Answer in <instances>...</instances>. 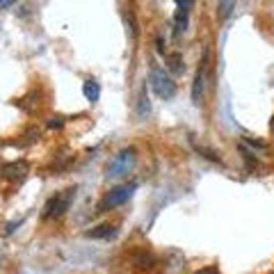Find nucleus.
Wrapping results in <instances>:
<instances>
[{
  "label": "nucleus",
  "instance_id": "f257e3e1",
  "mask_svg": "<svg viewBox=\"0 0 274 274\" xmlns=\"http://www.w3.org/2000/svg\"><path fill=\"white\" fill-rule=\"evenodd\" d=\"M135 164V149H124L112 155V160L105 167V178H121L126 176Z\"/></svg>",
  "mask_w": 274,
  "mask_h": 274
},
{
  "label": "nucleus",
  "instance_id": "f03ea898",
  "mask_svg": "<svg viewBox=\"0 0 274 274\" xmlns=\"http://www.w3.org/2000/svg\"><path fill=\"white\" fill-rule=\"evenodd\" d=\"M137 190V183H124V185H117L108 192V195L101 199L99 210H108V208H115V206H121L133 197V192Z\"/></svg>",
  "mask_w": 274,
  "mask_h": 274
},
{
  "label": "nucleus",
  "instance_id": "7ed1b4c3",
  "mask_svg": "<svg viewBox=\"0 0 274 274\" xmlns=\"http://www.w3.org/2000/svg\"><path fill=\"white\" fill-rule=\"evenodd\" d=\"M73 197H75V188H69V190H64V192H60V195H55L53 199H48V204L44 206V219L64 215L66 210H69Z\"/></svg>",
  "mask_w": 274,
  "mask_h": 274
},
{
  "label": "nucleus",
  "instance_id": "20e7f679",
  "mask_svg": "<svg viewBox=\"0 0 274 274\" xmlns=\"http://www.w3.org/2000/svg\"><path fill=\"white\" fill-rule=\"evenodd\" d=\"M151 87H153L155 96H160V99H171V96L176 94V85H174V80L169 78V75L164 73L162 69H158V66H153L151 69V78H149Z\"/></svg>",
  "mask_w": 274,
  "mask_h": 274
},
{
  "label": "nucleus",
  "instance_id": "39448f33",
  "mask_svg": "<svg viewBox=\"0 0 274 274\" xmlns=\"http://www.w3.org/2000/svg\"><path fill=\"white\" fill-rule=\"evenodd\" d=\"M206 69H208V50L204 53V62H201V66H199V71H197L195 80H192V103H195V105H201V103H204Z\"/></svg>",
  "mask_w": 274,
  "mask_h": 274
},
{
  "label": "nucleus",
  "instance_id": "423d86ee",
  "mask_svg": "<svg viewBox=\"0 0 274 274\" xmlns=\"http://www.w3.org/2000/svg\"><path fill=\"white\" fill-rule=\"evenodd\" d=\"M190 7H192L190 0H178V3H176V14H174V35L176 37H178L180 32H185V28H188Z\"/></svg>",
  "mask_w": 274,
  "mask_h": 274
},
{
  "label": "nucleus",
  "instance_id": "0eeeda50",
  "mask_svg": "<svg viewBox=\"0 0 274 274\" xmlns=\"http://www.w3.org/2000/svg\"><path fill=\"white\" fill-rule=\"evenodd\" d=\"M25 174H28V164H25L23 160H16V162H7L5 167H3V176H5V178L19 180V178H23Z\"/></svg>",
  "mask_w": 274,
  "mask_h": 274
},
{
  "label": "nucleus",
  "instance_id": "6e6552de",
  "mask_svg": "<svg viewBox=\"0 0 274 274\" xmlns=\"http://www.w3.org/2000/svg\"><path fill=\"white\" fill-rule=\"evenodd\" d=\"M133 263L137 265L140 269H149V267H153L155 265V256L151 254V251H146V249H137V251H133Z\"/></svg>",
  "mask_w": 274,
  "mask_h": 274
},
{
  "label": "nucleus",
  "instance_id": "1a4fd4ad",
  "mask_svg": "<svg viewBox=\"0 0 274 274\" xmlns=\"http://www.w3.org/2000/svg\"><path fill=\"white\" fill-rule=\"evenodd\" d=\"M117 233V229L112 224H101V226H96V229H92V231H87V238H94V240H108V238H112V235Z\"/></svg>",
  "mask_w": 274,
  "mask_h": 274
},
{
  "label": "nucleus",
  "instance_id": "9d476101",
  "mask_svg": "<svg viewBox=\"0 0 274 274\" xmlns=\"http://www.w3.org/2000/svg\"><path fill=\"white\" fill-rule=\"evenodd\" d=\"M82 94H85V99L87 101H92V103H96L99 101V96H101V87H99V82L96 80H85L82 82Z\"/></svg>",
  "mask_w": 274,
  "mask_h": 274
},
{
  "label": "nucleus",
  "instance_id": "9b49d317",
  "mask_svg": "<svg viewBox=\"0 0 274 274\" xmlns=\"http://www.w3.org/2000/svg\"><path fill=\"white\" fill-rule=\"evenodd\" d=\"M149 115H151V101H149V94H146V87H142L140 99H137V117L146 119Z\"/></svg>",
  "mask_w": 274,
  "mask_h": 274
},
{
  "label": "nucleus",
  "instance_id": "f8f14e48",
  "mask_svg": "<svg viewBox=\"0 0 274 274\" xmlns=\"http://www.w3.org/2000/svg\"><path fill=\"white\" fill-rule=\"evenodd\" d=\"M167 64H169V71L171 73H183V57H180L178 53H174V55H169L167 57Z\"/></svg>",
  "mask_w": 274,
  "mask_h": 274
},
{
  "label": "nucleus",
  "instance_id": "ddd939ff",
  "mask_svg": "<svg viewBox=\"0 0 274 274\" xmlns=\"http://www.w3.org/2000/svg\"><path fill=\"white\" fill-rule=\"evenodd\" d=\"M195 149L199 151L201 155H204V158H208V160H213V162H219V155L215 153V151H210V149H206V146H201V144H197L195 142Z\"/></svg>",
  "mask_w": 274,
  "mask_h": 274
},
{
  "label": "nucleus",
  "instance_id": "4468645a",
  "mask_svg": "<svg viewBox=\"0 0 274 274\" xmlns=\"http://www.w3.org/2000/svg\"><path fill=\"white\" fill-rule=\"evenodd\" d=\"M233 7H235V3H219L217 5V14H219V19H226V16L233 12Z\"/></svg>",
  "mask_w": 274,
  "mask_h": 274
},
{
  "label": "nucleus",
  "instance_id": "2eb2a0df",
  "mask_svg": "<svg viewBox=\"0 0 274 274\" xmlns=\"http://www.w3.org/2000/svg\"><path fill=\"white\" fill-rule=\"evenodd\" d=\"M244 142H247V144H251L254 149L265 151V142H258V140H254V137H244Z\"/></svg>",
  "mask_w": 274,
  "mask_h": 274
},
{
  "label": "nucleus",
  "instance_id": "dca6fc26",
  "mask_svg": "<svg viewBox=\"0 0 274 274\" xmlns=\"http://www.w3.org/2000/svg\"><path fill=\"white\" fill-rule=\"evenodd\" d=\"M64 126V119L62 117H53V119L48 121V128H62Z\"/></svg>",
  "mask_w": 274,
  "mask_h": 274
},
{
  "label": "nucleus",
  "instance_id": "f3484780",
  "mask_svg": "<svg viewBox=\"0 0 274 274\" xmlns=\"http://www.w3.org/2000/svg\"><path fill=\"white\" fill-rule=\"evenodd\" d=\"M197 274H219V269L215 267V265H210V267H204L201 272H197Z\"/></svg>",
  "mask_w": 274,
  "mask_h": 274
},
{
  "label": "nucleus",
  "instance_id": "a211bd4d",
  "mask_svg": "<svg viewBox=\"0 0 274 274\" xmlns=\"http://www.w3.org/2000/svg\"><path fill=\"white\" fill-rule=\"evenodd\" d=\"M12 5H14L12 0H0V10H5V7H12Z\"/></svg>",
  "mask_w": 274,
  "mask_h": 274
},
{
  "label": "nucleus",
  "instance_id": "6ab92c4d",
  "mask_svg": "<svg viewBox=\"0 0 274 274\" xmlns=\"http://www.w3.org/2000/svg\"><path fill=\"white\" fill-rule=\"evenodd\" d=\"M19 224H21V219H19V222H12V224L7 226V233H12V231H14V229H16V226H19Z\"/></svg>",
  "mask_w": 274,
  "mask_h": 274
},
{
  "label": "nucleus",
  "instance_id": "aec40b11",
  "mask_svg": "<svg viewBox=\"0 0 274 274\" xmlns=\"http://www.w3.org/2000/svg\"><path fill=\"white\" fill-rule=\"evenodd\" d=\"M269 128H272V130H274V117H272V121H269Z\"/></svg>",
  "mask_w": 274,
  "mask_h": 274
}]
</instances>
